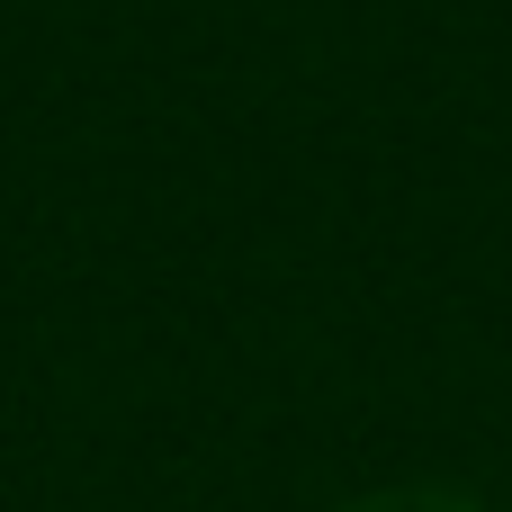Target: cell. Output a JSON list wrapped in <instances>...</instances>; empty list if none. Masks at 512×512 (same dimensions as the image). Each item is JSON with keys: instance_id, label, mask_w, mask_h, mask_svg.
Segmentation results:
<instances>
[{"instance_id": "cell-1", "label": "cell", "mask_w": 512, "mask_h": 512, "mask_svg": "<svg viewBox=\"0 0 512 512\" xmlns=\"http://www.w3.org/2000/svg\"><path fill=\"white\" fill-rule=\"evenodd\" d=\"M333 512H486V504H468L450 486H378V495H351V504H333Z\"/></svg>"}]
</instances>
